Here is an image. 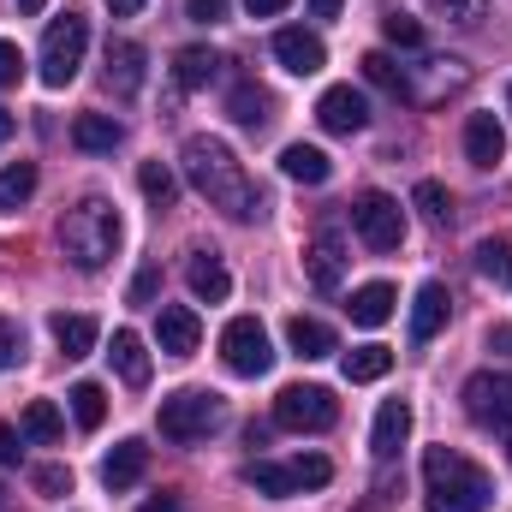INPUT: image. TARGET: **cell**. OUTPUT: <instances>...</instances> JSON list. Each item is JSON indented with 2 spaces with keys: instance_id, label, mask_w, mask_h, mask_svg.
<instances>
[{
  "instance_id": "cell-1",
  "label": "cell",
  "mask_w": 512,
  "mask_h": 512,
  "mask_svg": "<svg viewBox=\"0 0 512 512\" xmlns=\"http://www.w3.org/2000/svg\"><path fill=\"white\" fill-rule=\"evenodd\" d=\"M185 179L233 221H256L262 215V191L251 185V173L239 167V155L221 137H185Z\"/></svg>"
},
{
  "instance_id": "cell-2",
  "label": "cell",
  "mask_w": 512,
  "mask_h": 512,
  "mask_svg": "<svg viewBox=\"0 0 512 512\" xmlns=\"http://www.w3.org/2000/svg\"><path fill=\"white\" fill-rule=\"evenodd\" d=\"M423 495H429V512H489L495 477L477 459H465L459 447H429L423 453Z\"/></svg>"
},
{
  "instance_id": "cell-3",
  "label": "cell",
  "mask_w": 512,
  "mask_h": 512,
  "mask_svg": "<svg viewBox=\"0 0 512 512\" xmlns=\"http://www.w3.org/2000/svg\"><path fill=\"white\" fill-rule=\"evenodd\" d=\"M120 233L126 227H120V209L108 197H84V203H72L60 215V251L72 256V268H84V274H96V268L114 262Z\"/></svg>"
},
{
  "instance_id": "cell-4",
  "label": "cell",
  "mask_w": 512,
  "mask_h": 512,
  "mask_svg": "<svg viewBox=\"0 0 512 512\" xmlns=\"http://www.w3.org/2000/svg\"><path fill=\"white\" fill-rule=\"evenodd\" d=\"M221 423H227V399L209 393V387H185V393H167L161 399V435L179 441V447L209 441Z\"/></svg>"
},
{
  "instance_id": "cell-5",
  "label": "cell",
  "mask_w": 512,
  "mask_h": 512,
  "mask_svg": "<svg viewBox=\"0 0 512 512\" xmlns=\"http://www.w3.org/2000/svg\"><path fill=\"white\" fill-rule=\"evenodd\" d=\"M245 483H251L256 495H304V489H328L334 483V465L322 453H298L286 465L256 459V465H245Z\"/></svg>"
},
{
  "instance_id": "cell-6",
  "label": "cell",
  "mask_w": 512,
  "mask_h": 512,
  "mask_svg": "<svg viewBox=\"0 0 512 512\" xmlns=\"http://www.w3.org/2000/svg\"><path fill=\"white\" fill-rule=\"evenodd\" d=\"M84 48H90V24L78 12H60L48 24V36H42V84L66 90L78 78V66H84Z\"/></svg>"
},
{
  "instance_id": "cell-7",
  "label": "cell",
  "mask_w": 512,
  "mask_h": 512,
  "mask_svg": "<svg viewBox=\"0 0 512 512\" xmlns=\"http://www.w3.org/2000/svg\"><path fill=\"white\" fill-rule=\"evenodd\" d=\"M334 417H340V405H334V393L316 382H292L274 393V423L280 429H298V435H322V429H334Z\"/></svg>"
},
{
  "instance_id": "cell-8",
  "label": "cell",
  "mask_w": 512,
  "mask_h": 512,
  "mask_svg": "<svg viewBox=\"0 0 512 512\" xmlns=\"http://www.w3.org/2000/svg\"><path fill=\"white\" fill-rule=\"evenodd\" d=\"M221 364L233 370V376H268L274 370V346H268V328L256 322V316H233L227 328H221Z\"/></svg>"
},
{
  "instance_id": "cell-9",
  "label": "cell",
  "mask_w": 512,
  "mask_h": 512,
  "mask_svg": "<svg viewBox=\"0 0 512 512\" xmlns=\"http://www.w3.org/2000/svg\"><path fill=\"white\" fill-rule=\"evenodd\" d=\"M352 227H358V239H364L370 251H399V245H405V209H399L387 191H364V197L352 203Z\"/></svg>"
},
{
  "instance_id": "cell-10",
  "label": "cell",
  "mask_w": 512,
  "mask_h": 512,
  "mask_svg": "<svg viewBox=\"0 0 512 512\" xmlns=\"http://www.w3.org/2000/svg\"><path fill=\"white\" fill-rule=\"evenodd\" d=\"M465 411H471V423H483L495 435H512V376H501V370L471 376L465 382Z\"/></svg>"
},
{
  "instance_id": "cell-11",
  "label": "cell",
  "mask_w": 512,
  "mask_h": 512,
  "mask_svg": "<svg viewBox=\"0 0 512 512\" xmlns=\"http://www.w3.org/2000/svg\"><path fill=\"white\" fill-rule=\"evenodd\" d=\"M316 120H322V131H334V137H358V131L370 126V102L352 84H334V90H322Z\"/></svg>"
},
{
  "instance_id": "cell-12",
  "label": "cell",
  "mask_w": 512,
  "mask_h": 512,
  "mask_svg": "<svg viewBox=\"0 0 512 512\" xmlns=\"http://www.w3.org/2000/svg\"><path fill=\"white\" fill-rule=\"evenodd\" d=\"M155 346H161L167 358H191V352L203 346V322H197V310H185V304H161V310H155Z\"/></svg>"
},
{
  "instance_id": "cell-13",
  "label": "cell",
  "mask_w": 512,
  "mask_h": 512,
  "mask_svg": "<svg viewBox=\"0 0 512 512\" xmlns=\"http://www.w3.org/2000/svg\"><path fill=\"white\" fill-rule=\"evenodd\" d=\"M274 60H280L292 78H316V72L328 66V48H322L316 30H280V36H274Z\"/></svg>"
},
{
  "instance_id": "cell-14",
  "label": "cell",
  "mask_w": 512,
  "mask_h": 512,
  "mask_svg": "<svg viewBox=\"0 0 512 512\" xmlns=\"http://www.w3.org/2000/svg\"><path fill=\"white\" fill-rule=\"evenodd\" d=\"M304 274H310L316 292H340V280H346V245H340V233H316L304 245Z\"/></svg>"
},
{
  "instance_id": "cell-15",
  "label": "cell",
  "mask_w": 512,
  "mask_h": 512,
  "mask_svg": "<svg viewBox=\"0 0 512 512\" xmlns=\"http://www.w3.org/2000/svg\"><path fill=\"white\" fill-rule=\"evenodd\" d=\"M501 155H507V126L495 114H471L465 120V161L471 167H501Z\"/></svg>"
},
{
  "instance_id": "cell-16",
  "label": "cell",
  "mask_w": 512,
  "mask_h": 512,
  "mask_svg": "<svg viewBox=\"0 0 512 512\" xmlns=\"http://www.w3.org/2000/svg\"><path fill=\"white\" fill-rule=\"evenodd\" d=\"M447 304H453V298H447L441 280H423V286H417V298H411V340H417V346L447 328Z\"/></svg>"
},
{
  "instance_id": "cell-17",
  "label": "cell",
  "mask_w": 512,
  "mask_h": 512,
  "mask_svg": "<svg viewBox=\"0 0 512 512\" xmlns=\"http://www.w3.org/2000/svg\"><path fill=\"white\" fill-rule=\"evenodd\" d=\"M185 280H191V292L203 298V304H227V292H233V274H227V262L215 251H197L185 262Z\"/></svg>"
},
{
  "instance_id": "cell-18",
  "label": "cell",
  "mask_w": 512,
  "mask_h": 512,
  "mask_svg": "<svg viewBox=\"0 0 512 512\" xmlns=\"http://www.w3.org/2000/svg\"><path fill=\"white\" fill-rule=\"evenodd\" d=\"M108 90L114 96H137L143 90V48L131 36H114L108 42Z\"/></svg>"
},
{
  "instance_id": "cell-19",
  "label": "cell",
  "mask_w": 512,
  "mask_h": 512,
  "mask_svg": "<svg viewBox=\"0 0 512 512\" xmlns=\"http://www.w3.org/2000/svg\"><path fill=\"white\" fill-rule=\"evenodd\" d=\"M72 143H78L84 155H114V149L126 143V126H120L114 114H78V120H72Z\"/></svg>"
},
{
  "instance_id": "cell-20",
  "label": "cell",
  "mask_w": 512,
  "mask_h": 512,
  "mask_svg": "<svg viewBox=\"0 0 512 512\" xmlns=\"http://www.w3.org/2000/svg\"><path fill=\"white\" fill-rule=\"evenodd\" d=\"M405 435H411V405L405 399H387L382 411H376V429H370V453L376 459H393L405 447Z\"/></svg>"
},
{
  "instance_id": "cell-21",
  "label": "cell",
  "mask_w": 512,
  "mask_h": 512,
  "mask_svg": "<svg viewBox=\"0 0 512 512\" xmlns=\"http://www.w3.org/2000/svg\"><path fill=\"white\" fill-rule=\"evenodd\" d=\"M143 471H149V447L143 441H120L108 459H102V483L120 495V489H131V483H143Z\"/></svg>"
},
{
  "instance_id": "cell-22",
  "label": "cell",
  "mask_w": 512,
  "mask_h": 512,
  "mask_svg": "<svg viewBox=\"0 0 512 512\" xmlns=\"http://www.w3.org/2000/svg\"><path fill=\"white\" fill-rule=\"evenodd\" d=\"M280 173H286V179H298V185H328L334 161H328L316 143H286V149H280Z\"/></svg>"
},
{
  "instance_id": "cell-23",
  "label": "cell",
  "mask_w": 512,
  "mask_h": 512,
  "mask_svg": "<svg viewBox=\"0 0 512 512\" xmlns=\"http://www.w3.org/2000/svg\"><path fill=\"white\" fill-rule=\"evenodd\" d=\"M48 334H54V346H60L66 358H90L102 328H96V316H66V310H60V316H48Z\"/></svg>"
},
{
  "instance_id": "cell-24",
  "label": "cell",
  "mask_w": 512,
  "mask_h": 512,
  "mask_svg": "<svg viewBox=\"0 0 512 512\" xmlns=\"http://www.w3.org/2000/svg\"><path fill=\"white\" fill-rule=\"evenodd\" d=\"M173 78H179V90H209L221 78V54L215 48H179L173 54Z\"/></svg>"
},
{
  "instance_id": "cell-25",
  "label": "cell",
  "mask_w": 512,
  "mask_h": 512,
  "mask_svg": "<svg viewBox=\"0 0 512 512\" xmlns=\"http://www.w3.org/2000/svg\"><path fill=\"white\" fill-rule=\"evenodd\" d=\"M286 346H292L304 364H316V358H328V352H334V328H328V322H316V316H292V322H286Z\"/></svg>"
},
{
  "instance_id": "cell-26",
  "label": "cell",
  "mask_w": 512,
  "mask_h": 512,
  "mask_svg": "<svg viewBox=\"0 0 512 512\" xmlns=\"http://www.w3.org/2000/svg\"><path fill=\"white\" fill-rule=\"evenodd\" d=\"M227 114H233V126L262 131L268 120H274V96H268L262 84H239V90L227 96Z\"/></svg>"
},
{
  "instance_id": "cell-27",
  "label": "cell",
  "mask_w": 512,
  "mask_h": 512,
  "mask_svg": "<svg viewBox=\"0 0 512 512\" xmlns=\"http://www.w3.org/2000/svg\"><path fill=\"white\" fill-rule=\"evenodd\" d=\"M18 429H24V441L54 447V441L66 435V417H60V405H54V399H30V405H24V417H18Z\"/></svg>"
},
{
  "instance_id": "cell-28",
  "label": "cell",
  "mask_w": 512,
  "mask_h": 512,
  "mask_svg": "<svg viewBox=\"0 0 512 512\" xmlns=\"http://www.w3.org/2000/svg\"><path fill=\"white\" fill-rule=\"evenodd\" d=\"M108 358H114V370H120V382L126 387H149V346H143L131 328L114 334V352H108Z\"/></svg>"
},
{
  "instance_id": "cell-29",
  "label": "cell",
  "mask_w": 512,
  "mask_h": 512,
  "mask_svg": "<svg viewBox=\"0 0 512 512\" xmlns=\"http://www.w3.org/2000/svg\"><path fill=\"white\" fill-rule=\"evenodd\" d=\"M346 310H352V322H358V328H382L387 316H393V286H387V280H370V286H358Z\"/></svg>"
},
{
  "instance_id": "cell-30",
  "label": "cell",
  "mask_w": 512,
  "mask_h": 512,
  "mask_svg": "<svg viewBox=\"0 0 512 512\" xmlns=\"http://www.w3.org/2000/svg\"><path fill=\"white\" fill-rule=\"evenodd\" d=\"M340 370H346V382H382L387 370H393V352L387 346H352L340 358Z\"/></svg>"
},
{
  "instance_id": "cell-31",
  "label": "cell",
  "mask_w": 512,
  "mask_h": 512,
  "mask_svg": "<svg viewBox=\"0 0 512 512\" xmlns=\"http://www.w3.org/2000/svg\"><path fill=\"white\" fill-rule=\"evenodd\" d=\"M358 66H364V78H370L376 90H387V96H399V102L411 96V78H405V66H399L393 54H382V48H376V54H364Z\"/></svg>"
},
{
  "instance_id": "cell-32",
  "label": "cell",
  "mask_w": 512,
  "mask_h": 512,
  "mask_svg": "<svg viewBox=\"0 0 512 512\" xmlns=\"http://www.w3.org/2000/svg\"><path fill=\"white\" fill-rule=\"evenodd\" d=\"M30 197H36V161L0 167V209H24Z\"/></svg>"
},
{
  "instance_id": "cell-33",
  "label": "cell",
  "mask_w": 512,
  "mask_h": 512,
  "mask_svg": "<svg viewBox=\"0 0 512 512\" xmlns=\"http://www.w3.org/2000/svg\"><path fill=\"white\" fill-rule=\"evenodd\" d=\"M137 191H143L155 209H167V203L179 197V179H173V167H167V161H143V167H137Z\"/></svg>"
},
{
  "instance_id": "cell-34",
  "label": "cell",
  "mask_w": 512,
  "mask_h": 512,
  "mask_svg": "<svg viewBox=\"0 0 512 512\" xmlns=\"http://www.w3.org/2000/svg\"><path fill=\"white\" fill-rule=\"evenodd\" d=\"M72 417H78V429H102V417H108V393H102V382L72 387Z\"/></svg>"
},
{
  "instance_id": "cell-35",
  "label": "cell",
  "mask_w": 512,
  "mask_h": 512,
  "mask_svg": "<svg viewBox=\"0 0 512 512\" xmlns=\"http://www.w3.org/2000/svg\"><path fill=\"white\" fill-rule=\"evenodd\" d=\"M411 197H417V209H423L435 227H447V221H453V197H447V185H441V179H423Z\"/></svg>"
},
{
  "instance_id": "cell-36",
  "label": "cell",
  "mask_w": 512,
  "mask_h": 512,
  "mask_svg": "<svg viewBox=\"0 0 512 512\" xmlns=\"http://www.w3.org/2000/svg\"><path fill=\"white\" fill-rule=\"evenodd\" d=\"M477 274L507 280V286H512V251L501 245V239H483V245H477Z\"/></svg>"
},
{
  "instance_id": "cell-37",
  "label": "cell",
  "mask_w": 512,
  "mask_h": 512,
  "mask_svg": "<svg viewBox=\"0 0 512 512\" xmlns=\"http://www.w3.org/2000/svg\"><path fill=\"white\" fill-rule=\"evenodd\" d=\"M30 483H36V495L60 501V495H72V465H36V471H30Z\"/></svg>"
},
{
  "instance_id": "cell-38",
  "label": "cell",
  "mask_w": 512,
  "mask_h": 512,
  "mask_svg": "<svg viewBox=\"0 0 512 512\" xmlns=\"http://www.w3.org/2000/svg\"><path fill=\"white\" fill-rule=\"evenodd\" d=\"M429 12L447 18V24H477L489 12V0H429Z\"/></svg>"
},
{
  "instance_id": "cell-39",
  "label": "cell",
  "mask_w": 512,
  "mask_h": 512,
  "mask_svg": "<svg viewBox=\"0 0 512 512\" xmlns=\"http://www.w3.org/2000/svg\"><path fill=\"white\" fill-rule=\"evenodd\" d=\"M382 30H387V42H393V48H423V24H417V18H405V12H387Z\"/></svg>"
},
{
  "instance_id": "cell-40",
  "label": "cell",
  "mask_w": 512,
  "mask_h": 512,
  "mask_svg": "<svg viewBox=\"0 0 512 512\" xmlns=\"http://www.w3.org/2000/svg\"><path fill=\"white\" fill-rule=\"evenodd\" d=\"M18 358H24V328L12 316H0V370H12Z\"/></svg>"
},
{
  "instance_id": "cell-41",
  "label": "cell",
  "mask_w": 512,
  "mask_h": 512,
  "mask_svg": "<svg viewBox=\"0 0 512 512\" xmlns=\"http://www.w3.org/2000/svg\"><path fill=\"white\" fill-rule=\"evenodd\" d=\"M24 78V48L18 42H0V90H12Z\"/></svg>"
},
{
  "instance_id": "cell-42",
  "label": "cell",
  "mask_w": 512,
  "mask_h": 512,
  "mask_svg": "<svg viewBox=\"0 0 512 512\" xmlns=\"http://www.w3.org/2000/svg\"><path fill=\"white\" fill-rule=\"evenodd\" d=\"M227 6H233V0H185V18H191V24H221Z\"/></svg>"
},
{
  "instance_id": "cell-43",
  "label": "cell",
  "mask_w": 512,
  "mask_h": 512,
  "mask_svg": "<svg viewBox=\"0 0 512 512\" xmlns=\"http://www.w3.org/2000/svg\"><path fill=\"white\" fill-rule=\"evenodd\" d=\"M155 286H161V268L149 262V268H137V280H131V304H149L155 298Z\"/></svg>"
},
{
  "instance_id": "cell-44",
  "label": "cell",
  "mask_w": 512,
  "mask_h": 512,
  "mask_svg": "<svg viewBox=\"0 0 512 512\" xmlns=\"http://www.w3.org/2000/svg\"><path fill=\"white\" fill-rule=\"evenodd\" d=\"M18 453H24V429L0 423V465H18Z\"/></svg>"
},
{
  "instance_id": "cell-45",
  "label": "cell",
  "mask_w": 512,
  "mask_h": 512,
  "mask_svg": "<svg viewBox=\"0 0 512 512\" xmlns=\"http://www.w3.org/2000/svg\"><path fill=\"white\" fill-rule=\"evenodd\" d=\"M286 6H292V0H245L251 18H274V12H286Z\"/></svg>"
},
{
  "instance_id": "cell-46",
  "label": "cell",
  "mask_w": 512,
  "mask_h": 512,
  "mask_svg": "<svg viewBox=\"0 0 512 512\" xmlns=\"http://www.w3.org/2000/svg\"><path fill=\"white\" fill-rule=\"evenodd\" d=\"M137 512H185V501L179 495H155V501H143Z\"/></svg>"
},
{
  "instance_id": "cell-47",
  "label": "cell",
  "mask_w": 512,
  "mask_h": 512,
  "mask_svg": "<svg viewBox=\"0 0 512 512\" xmlns=\"http://www.w3.org/2000/svg\"><path fill=\"white\" fill-rule=\"evenodd\" d=\"M346 0H310V18H340Z\"/></svg>"
},
{
  "instance_id": "cell-48",
  "label": "cell",
  "mask_w": 512,
  "mask_h": 512,
  "mask_svg": "<svg viewBox=\"0 0 512 512\" xmlns=\"http://www.w3.org/2000/svg\"><path fill=\"white\" fill-rule=\"evenodd\" d=\"M143 6H149V0H108V12H114V18H131V12H143Z\"/></svg>"
},
{
  "instance_id": "cell-49",
  "label": "cell",
  "mask_w": 512,
  "mask_h": 512,
  "mask_svg": "<svg viewBox=\"0 0 512 512\" xmlns=\"http://www.w3.org/2000/svg\"><path fill=\"white\" fill-rule=\"evenodd\" d=\"M12 126H18V120H12V114H6V108H0V143H6V137H12Z\"/></svg>"
},
{
  "instance_id": "cell-50",
  "label": "cell",
  "mask_w": 512,
  "mask_h": 512,
  "mask_svg": "<svg viewBox=\"0 0 512 512\" xmlns=\"http://www.w3.org/2000/svg\"><path fill=\"white\" fill-rule=\"evenodd\" d=\"M12 6H18V12H42L48 0H12Z\"/></svg>"
},
{
  "instance_id": "cell-51",
  "label": "cell",
  "mask_w": 512,
  "mask_h": 512,
  "mask_svg": "<svg viewBox=\"0 0 512 512\" xmlns=\"http://www.w3.org/2000/svg\"><path fill=\"white\" fill-rule=\"evenodd\" d=\"M507 108H512V90H507Z\"/></svg>"
},
{
  "instance_id": "cell-52",
  "label": "cell",
  "mask_w": 512,
  "mask_h": 512,
  "mask_svg": "<svg viewBox=\"0 0 512 512\" xmlns=\"http://www.w3.org/2000/svg\"><path fill=\"white\" fill-rule=\"evenodd\" d=\"M507 453H512V435H507Z\"/></svg>"
}]
</instances>
